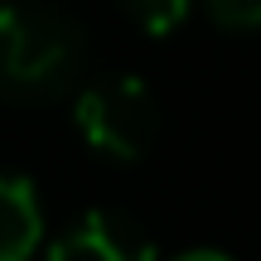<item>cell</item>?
Listing matches in <instances>:
<instances>
[{
  "mask_svg": "<svg viewBox=\"0 0 261 261\" xmlns=\"http://www.w3.org/2000/svg\"><path fill=\"white\" fill-rule=\"evenodd\" d=\"M87 63L83 29L44 5H0V97L54 102Z\"/></svg>",
  "mask_w": 261,
  "mask_h": 261,
  "instance_id": "6da1fadb",
  "label": "cell"
},
{
  "mask_svg": "<svg viewBox=\"0 0 261 261\" xmlns=\"http://www.w3.org/2000/svg\"><path fill=\"white\" fill-rule=\"evenodd\" d=\"M77 126L87 145L112 160H140L160 140V107L150 87L130 73H112L83 87L77 97Z\"/></svg>",
  "mask_w": 261,
  "mask_h": 261,
  "instance_id": "7a4b0ae2",
  "label": "cell"
},
{
  "mask_svg": "<svg viewBox=\"0 0 261 261\" xmlns=\"http://www.w3.org/2000/svg\"><path fill=\"white\" fill-rule=\"evenodd\" d=\"M48 261H155V242L121 208H92L54 242Z\"/></svg>",
  "mask_w": 261,
  "mask_h": 261,
  "instance_id": "3957f363",
  "label": "cell"
},
{
  "mask_svg": "<svg viewBox=\"0 0 261 261\" xmlns=\"http://www.w3.org/2000/svg\"><path fill=\"white\" fill-rule=\"evenodd\" d=\"M39 198L19 174H0V261H29L39 247Z\"/></svg>",
  "mask_w": 261,
  "mask_h": 261,
  "instance_id": "277c9868",
  "label": "cell"
},
{
  "mask_svg": "<svg viewBox=\"0 0 261 261\" xmlns=\"http://www.w3.org/2000/svg\"><path fill=\"white\" fill-rule=\"evenodd\" d=\"M121 10L130 19H136L145 34H155V39H165L174 24H184V15H189V0H121Z\"/></svg>",
  "mask_w": 261,
  "mask_h": 261,
  "instance_id": "5b68a950",
  "label": "cell"
},
{
  "mask_svg": "<svg viewBox=\"0 0 261 261\" xmlns=\"http://www.w3.org/2000/svg\"><path fill=\"white\" fill-rule=\"evenodd\" d=\"M203 5H208V15L223 29H232V34H247L261 19V0H203Z\"/></svg>",
  "mask_w": 261,
  "mask_h": 261,
  "instance_id": "8992f818",
  "label": "cell"
},
{
  "mask_svg": "<svg viewBox=\"0 0 261 261\" xmlns=\"http://www.w3.org/2000/svg\"><path fill=\"white\" fill-rule=\"evenodd\" d=\"M174 261H232V256H223V252H208V247H198V252H184V256H174Z\"/></svg>",
  "mask_w": 261,
  "mask_h": 261,
  "instance_id": "52a82bcc",
  "label": "cell"
}]
</instances>
